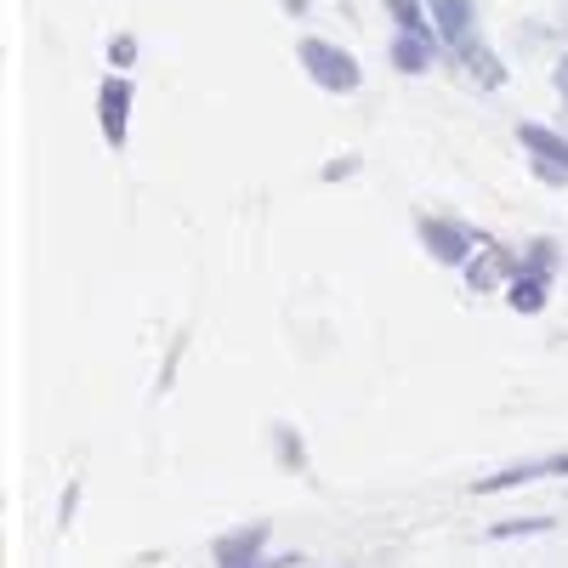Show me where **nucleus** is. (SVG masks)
<instances>
[{
    "label": "nucleus",
    "mask_w": 568,
    "mask_h": 568,
    "mask_svg": "<svg viewBox=\"0 0 568 568\" xmlns=\"http://www.w3.org/2000/svg\"><path fill=\"white\" fill-rule=\"evenodd\" d=\"M302 69L313 74V85L336 91V98H353V91L364 85L358 58H353V52H342V45H329V40H302Z\"/></svg>",
    "instance_id": "nucleus-1"
},
{
    "label": "nucleus",
    "mask_w": 568,
    "mask_h": 568,
    "mask_svg": "<svg viewBox=\"0 0 568 568\" xmlns=\"http://www.w3.org/2000/svg\"><path fill=\"white\" fill-rule=\"evenodd\" d=\"M546 302H551V273L517 267L511 284H506V307H511V313H524V318H535V313H546Z\"/></svg>",
    "instance_id": "nucleus-7"
},
{
    "label": "nucleus",
    "mask_w": 568,
    "mask_h": 568,
    "mask_svg": "<svg viewBox=\"0 0 568 568\" xmlns=\"http://www.w3.org/2000/svg\"><path fill=\"white\" fill-rule=\"evenodd\" d=\"M256 568H307V562H302V557H296V551H291V557H262V562H256Z\"/></svg>",
    "instance_id": "nucleus-19"
},
{
    "label": "nucleus",
    "mask_w": 568,
    "mask_h": 568,
    "mask_svg": "<svg viewBox=\"0 0 568 568\" xmlns=\"http://www.w3.org/2000/svg\"><path fill=\"white\" fill-rule=\"evenodd\" d=\"M387 12L398 18V34H438L433 23H426V12H420V0H387Z\"/></svg>",
    "instance_id": "nucleus-13"
},
{
    "label": "nucleus",
    "mask_w": 568,
    "mask_h": 568,
    "mask_svg": "<svg viewBox=\"0 0 568 568\" xmlns=\"http://www.w3.org/2000/svg\"><path fill=\"white\" fill-rule=\"evenodd\" d=\"M540 478H568V449L546 455V460H517V466L495 471V478H478L471 489H478V495H500V489H524V484H540Z\"/></svg>",
    "instance_id": "nucleus-4"
},
{
    "label": "nucleus",
    "mask_w": 568,
    "mask_h": 568,
    "mask_svg": "<svg viewBox=\"0 0 568 568\" xmlns=\"http://www.w3.org/2000/svg\"><path fill=\"white\" fill-rule=\"evenodd\" d=\"M98 125H103L109 149H125V131H131V80L125 74H109L98 85Z\"/></svg>",
    "instance_id": "nucleus-3"
},
{
    "label": "nucleus",
    "mask_w": 568,
    "mask_h": 568,
    "mask_svg": "<svg viewBox=\"0 0 568 568\" xmlns=\"http://www.w3.org/2000/svg\"><path fill=\"white\" fill-rule=\"evenodd\" d=\"M455 58L466 63V74H471V80H478V85H489V91H495V85L506 80V69H500V58L489 52V45H484V40H466V45H460V52H455Z\"/></svg>",
    "instance_id": "nucleus-11"
},
{
    "label": "nucleus",
    "mask_w": 568,
    "mask_h": 568,
    "mask_svg": "<svg viewBox=\"0 0 568 568\" xmlns=\"http://www.w3.org/2000/svg\"><path fill=\"white\" fill-rule=\"evenodd\" d=\"M267 551V524H245V529H227L216 540V568H256Z\"/></svg>",
    "instance_id": "nucleus-6"
},
{
    "label": "nucleus",
    "mask_w": 568,
    "mask_h": 568,
    "mask_svg": "<svg viewBox=\"0 0 568 568\" xmlns=\"http://www.w3.org/2000/svg\"><path fill=\"white\" fill-rule=\"evenodd\" d=\"M438 34H398L393 40V69L398 74H426V69H433V58H438Z\"/></svg>",
    "instance_id": "nucleus-9"
},
{
    "label": "nucleus",
    "mask_w": 568,
    "mask_h": 568,
    "mask_svg": "<svg viewBox=\"0 0 568 568\" xmlns=\"http://www.w3.org/2000/svg\"><path fill=\"white\" fill-rule=\"evenodd\" d=\"M551 80H557V98H562V109H568V58H557V69H551Z\"/></svg>",
    "instance_id": "nucleus-18"
},
{
    "label": "nucleus",
    "mask_w": 568,
    "mask_h": 568,
    "mask_svg": "<svg viewBox=\"0 0 568 568\" xmlns=\"http://www.w3.org/2000/svg\"><path fill=\"white\" fill-rule=\"evenodd\" d=\"M415 233H420L426 256L444 262V267H466L471 256L484 251V245H478V233H471L466 222H455V216H420V222H415Z\"/></svg>",
    "instance_id": "nucleus-2"
},
{
    "label": "nucleus",
    "mask_w": 568,
    "mask_h": 568,
    "mask_svg": "<svg viewBox=\"0 0 568 568\" xmlns=\"http://www.w3.org/2000/svg\"><path fill=\"white\" fill-rule=\"evenodd\" d=\"M517 267H524V256H517V251H506V245H484L478 256H471L460 273H466V284H471V291H495V284H511V273Z\"/></svg>",
    "instance_id": "nucleus-5"
},
{
    "label": "nucleus",
    "mask_w": 568,
    "mask_h": 568,
    "mask_svg": "<svg viewBox=\"0 0 568 568\" xmlns=\"http://www.w3.org/2000/svg\"><path fill=\"white\" fill-rule=\"evenodd\" d=\"M471 0H433V29H438V40L449 45V52H460L466 40H478L471 34Z\"/></svg>",
    "instance_id": "nucleus-8"
},
{
    "label": "nucleus",
    "mask_w": 568,
    "mask_h": 568,
    "mask_svg": "<svg viewBox=\"0 0 568 568\" xmlns=\"http://www.w3.org/2000/svg\"><path fill=\"white\" fill-rule=\"evenodd\" d=\"M517 142L529 149V160H551V165H562V171H568V136H562V131L524 120V125H517Z\"/></svg>",
    "instance_id": "nucleus-10"
},
{
    "label": "nucleus",
    "mask_w": 568,
    "mask_h": 568,
    "mask_svg": "<svg viewBox=\"0 0 568 568\" xmlns=\"http://www.w3.org/2000/svg\"><path fill=\"white\" fill-rule=\"evenodd\" d=\"M273 449H278V460H284V466L307 471V449H302V438H296V426H273Z\"/></svg>",
    "instance_id": "nucleus-14"
},
{
    "label": "nucleus",
    "mask_w": 568,
    "mask_h": 568,
    "mask_svg": "<svg viewBox=\"0 0 568 568\" xmlns=\"http://www.w3.org/2000/svg\"><path fill=\"white\" fill-rule=\"evenodd\" d=\"M551 517H506V524L489 529V540H517V535H546Z\"/></svg>",
    "instance_id": "nucleus-15"
},
{
    "label": "nucleus",
    "mask_w": 568,
    "mask_h": 568,
    "mask_svg": "<svg viewBox=\"0 0 568 568\" xmlns=\"http://www.w3.org/2000/svg\"><path fill=\"white\" fill-rule=\"evenodd\" d=\"M524 267H535V273H551V278H557V267H562V245L540 233V240H529V245H524Z\"/></svg>",
    "instance_id": "nucleus-12"
},
{
    "label": "nucleus",
    "mask_w": 568,
    "mask_h": 568,
    "mask_svg": "<svg viewBox=\"0 0 568 568\" xmlns=\"http://www.w3.org/2000/svg\"><path fill=\"white\" fill-rule=\"evenodd\" d=\"M131 58H136V40H131V34H114V40H109V63H114V69H131Z\"/></svg>",
    "instance_id": "nucleus-16"
},
{
    "label": "nucleus",
    "mask_w": 568,
    "mask_h": 568,
    "mask_svg": "<svg viewBox=\"0 0 568 568\" xmlns=\"http://www.w3.org/2000/svg\"><path fill=\"white\" fill-rule=\"evenodd\" d=\"M529 165H535V176H540V182H551V187H562V182H568V171H562V165H551V160H529Z\"/></svg>",
    "instance_id": "nucleus-17"
}]
</instances>
